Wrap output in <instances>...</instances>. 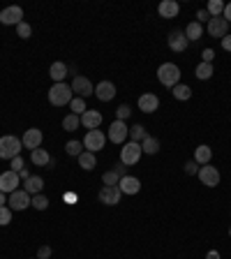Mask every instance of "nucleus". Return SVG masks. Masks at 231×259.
Segmentation results:
<instances>
[{"label": "nucleus", "instance_id": "nucleus-1", "mask_svg": "<svg viewBox=\"0 0 231 259\" xmlns=\"http://www.w3.org/2000/svg\"><path fill=\"white\" fill-rule=\"evenodd\" d=\"M72 100H74L72 86H67L65 81H62V83H54V86L49 88V102H51L54 107H65V104H70Z\"/></svg>", "mask_w": 231, "mask_h": 259}, {"label": "nucleus", "instance_id": "nucleus-2", "mask_svg": "<svg viewBox=\"0 0 231 259\" xmlns=\"http://www.w3.org/2000/svg\"><path fill=\"white\" fill-rule=\"evenodd\" d=\"M21 148H23V141L19 137H14V134L0 137V158L2 160H14L17 155H21Z\"/></svg>", "mask_w": 231, "mask_h": 259}, {"label": "nucleus", "instance_id": "nucleus-3", "mask_svg": "<svg viewBox=\"0 0 231 259\" xmlns=\"http://www.w3.org/2000/svg\"><path fill=\"white\" fill-rule=\"evenodd\" d=\"M157 79H160L162 86H167V88H173L180 83V67L173 63H164L157 67Z\"/></svg>", "mask_w": 231, "mask_h": 259}, {"label": "nucleus", "instance_id": "nucleus-4", "mask_svg": "<svg viewBox=\"0 0 231 259\" xmlns=\"http://www.w3.org/2000/svg\"><path fill=\"white\" fill-rule=\"evenodd\" d=\"M141 143H136V141H130V143H125L123 148H120V162H123L125 167H132V164H136V162L141 160Z\"/></svg>", "mask_w": 231, "mask_h": 259}, {"label": "nucleus", "instance_id": "nucleus-5", "mask_svg": "<svg viewBox=\"0 0 231 259\" xmlns=\"http://www.w3.org/2000/svg\"><path fill=\"white\" fill-rule=\"evenodd\" d=\"M104 143H107V134L102 132V130H88L86 137H83V148L90 153H97L104 148Z\"/></svg>", "mask_w": 231, "mask_h": 259}, {"label": "nucleus", "instance_id": "nucleus-6", "mask_svg": "<svg viewBox=\"0 0 231 259\" xmlns=\"http://www.w3.org/2000/svg\"><path fill=\"white\" fill-rule=\"evenodd\" d=\"M72 93L77 95V98H88V95H95V88H93V83H90V79H86V77H81V74H77L74 79H72Z\"/></svg>", "mask_w": 231, "mask_h": 259}, {"label": "nucleus", "instance_id": "nucleus-7", "mask_svg": "<svg viewBox=\"0 0 231 259\" xmlns=\"http://www.w3.org/2000/svg\"><path fill=\"white\" fill-rule=\"evenodd\" d=\"M30 201H33V197L28 195L26 190H14L7 197V206L12 211H26L28 206H30Z\"/></svg>", "mask_w": 231, "mask_h": 259}, {"label": "nucleus", "instance_id": "nucleus-8", "mask_svg": "<svg viewBox=\"0 0 231 259\" xmlns=\"http://www.w3.org/2000/svg\"><path fill=\"white\" fill-rule=\"evenodd\" d=\"M107 137L114 143H125V139L130 137V127H127V123H125V120H118V118H116L114 123L109 125V134H107Z\"/></svg>", "mask_w": 231, "mask_h": 259}, {"label": "nucleus", "instance_id": "nucleus-9", "mask_svg": "<svg viewBox=\"0 0 231 259\" xmlns=\"http://www.w3.org/2000/svg\"><path fill=\"white\" fill-rule=\"evenodd\" d=\"M21 21H23V9L19 5H9L0 12V23H5V26H19Z\"/></svg>", "mask_w": 231, "mask_h": 259}, {"label": "nucleus", "instance_id": "nucleus-10", "mask_svg": "<svg viewBox=\"0 0 231 259\" xmlns=\"http://www.w3.org/2000/svg\"><path fill=\"white\" fill-rule=\"evenodd\" d=\"M196 176L201 180V185H208V188H217L220 185V171L215 169V167H211V164H204Z\"/></svg>", "mask_w": 231, "mask_h": 259}, {"label": "nucleus", "instance_id": "nucleus-11", "mask_svg": "<svg viewBox=\"0 0 231 259\" xmlns=\"http://www.w3.org/2000/svg\"><path fill=\"white\" fill-rule=\"evenodd\" d=\"M99 201L104 206H116L120 204V197H123V192H120V188L118 185H104V188L99 190Z\"/></svg>", "mask_w": 231, "mask_h": 259}, {"label": "nucleus", "instance_id": "nucleus-12", "mask_svg": "<svg viewBox=\"0 0 231 259\" xmlns=\"http://www.w3.org/2000/svg\"><path fill=\"white\" fill-rule=\"evenodd\" d=\"M42 139H44V134L39 127H30L23 132V148H30V151H35V148H42Z\"/></svg>", "mask_w": 231, "mask_h": 259}, {"label": "nucleus", "instance_id": "nucleus-13", "mask_svg": "<svg viewBox=\"0 0 231 259\" xmlns=\"http://www.w3.org/2000/svg\"><path fill=\"white\" fill-rule=\"evenodd\" d=\"M14 190H19V174L9 169L5 174H0V192H5V195H12Z\"/></svg>", "mask_w": 231, "mask_h": 259}, {"label": "nucleus", "instance_id": "nucleus-14", "mask_svg": "<svg viewBox=\"0 0 231 259\" xmlns=\"http://www.w3.org/2000/svg\"><path fill=\"white\" fill-rule=\"evenodd\" d=\"M227 21H224L222 17H213L208 19V35L211 37H217V40H222V37H227Z\"/></svg>", "mask_w": 231, "mask_h": 259}, {"label": "nucleus", "instance_id": "nucleus-15", "mask_svg": "<svg viewBox=\"0 0 231 259\" xmlns=\"http://www.w3.org/2000/svg\"><path fill=\"white\" fill-rule=\"evenodd\" d=\"M157 107H160V98L155 93H143L139 98V111L143 114H153V111H157Z\"/></svg>", "mask_w": 231, "mask_h": 259}, {"label": "nucleus", "instance_id": "nucleus-16", "mask_svg": "<svg viewBox=\"0 0 231 259\" xmlns=\"http://www.w3.org/2000/svg\"><path fill=\"white\" fill-rule=\"evenodd\" d=\"M95 95H97V100H102V102H111V100L116 98V86L111 81H99L97 88H95Z\"/></svg>", "mask_w": 231, "mask_h": 259}, {"label": "nucleus", "instance_id": "nucleus-17", "mask_svg": "<svg viewBox=\"0 0 231 259\" xmlns=\"http://www.w3.org/2000/svg\"><path fill=\"white\" fill-rule=\"evenodd\" d=\"M81 125L86 127V130H99V125H102V114L88 109L86 114H81Z\"/></svg>", "mask_w": 231, "mask_h": 259}, {"label": "nucleus", "instance_id": "nucleus-18", "mask_svg": "<svg viewBox=\"0 0 231 259\" xmlns=\"http://www.w3.org/2000/svg\"><path fill=\"white\" fill-rule=\"evenodd\" d=\"M169 49L171 51H185L187 49V37H185V30H173L169 35Z\"/></svg>", "mask_w": 231, "mask_h": 259}, {"label": "nucleus", "instance_id": "nucleus-19", "mask_svg": "<svg viewBox=\"0 0 231 259\" xmlns=\"http://www.w3.org/2000/svg\"><path fill=\"white\" fill-rule=\"evenodd\" d=\"M157 12H160L162 19H176L178 12H180V5H178L176 0H162Z\"/></svg>", "mask_w": 231, "mask_h": 259}, {"label": "nucleus", "instance_id": "nucleus-20", "mask_svg": "<svg viewBox=\"0 0 231 259\" xmlns=\"http://www.w3.org/2000/svg\"><path fill=\"white\" fill-rule=\"evenodd\" d=\"M118 188H120L123 195H136V192L141 190V180L134 179V176H125V179H120Z\"/></svg>", "mask_w": 231, "mask_h": 259}, {"label": "nucleus", "instance_id": "nucleus-21", "mask_svg": "<svg viewBox=\"0 0 231 259\" xmlns=\"http://www.w3.org/2000/svg\"><path fill=\"white\" fill-rule=\"evenodd\" d=\"M42 188H44V180H42V176H30L28 180H23V190H26L28 195H39L42 192Z\"/></svg>", "mask_w": 231, "mask_h": 259}, {"label": "nucleus", "instance_id": "nucleus-22", "mask_svg": "<svg viewBox=\"0 0 231 259\" xmlns=\"http://www.w3.org/2000/svg\"><path fill=\"white\" fill-rule=\"evenodd\" d=\"M211 158H213V151H211V146H196L194 148V162L196 164H211Z\"/></svg>", "mask_w": 231, "mask_h": 259}, {"label": "nucleus", "instance_id": "nucleus-23", "mask_svg": "<svg viewBox=\"0 0 231 259\" xmlns=\"http://www.w3.org/2000/svg\"><path fill=\"white\" fill-rule=\"evenodd\" d=\"M30 160H33V164H37V167H49L51 155H49L44 148H35V151H30Z\"/></svg>", "mask_w": 231, "mask_h": 259}, {"label": "nucleus", "instance_id": "nucleus-24", "mask_svg": "<svg viewBox=\"0 0 231 259\" xmlns=\"http://www.w3.org/2000/svg\"><path fill=\"white\" fill-rule=\"evenodd\" d=\"M49 74H51V79H54L56 83H62V79L67 77V65L60 63V60H56V63H51V70H49Z\"/></svg>", "mask_w": 231, "mask_h": 259}, {"label": "nucleus", "instance_id": "nucleus-25", "mask_svg": "<svg viewBox=\"0 0 231 259\" xmlns=\"http://www.w3.org/2000/svg\"><path fill=\"white\" fill-rule=\"evenodd\" d=\"M201 35H204V26H201V23H196V21H192V23L185 28L187 42H196V40H201Z\"/></svg>", "mask_w": 231, "mask_h": 259}, {"label": "nucleus", "instance_id": "nucleus-26", "mask_svg": "<svg viewBox=\"0 0 231 259\" xmlns=\"http://www.w3.org/2000/svg\"><path fill=\"white\" fill-rule=\"evenodd\" d=\"M141 151L148 153V155H155V153H160V139H155V137H146L141 141Z\"/></svg>", "mask_w": 231, "mask_h": 259}, {"label": "nucleus", "instance_id": "nucleus-27", "mask_svg": "<svg viewBox=\"0 0 231 259\" xmlns=\"http://www.w3.org/2000/svg\"><path fill=\"white\" fill-rule=\"evenodd\" d=\"M79 167H81V169H86V171L95 169V153H90V151L81 153V155H79Z\"/></svg>", "mask_w": 231, "mask_h": 259}, {"label": "nucleus", "instance_id": "nucleus-28", "mask_svg": "<svg viewBox=\"0 0 231 259\" xmlns=\"http://www.w3.org/2000/svg\"><path fill=\"white\" fill-rule=\"evenodd\" d=\"M81 125V116H77V114H70V116L62 118V130L65 132H74V130H79Z\"/></svg>", "mask_w": 231, "mask_h": 259}, {"label": "nucleus", "instance_id": "nucleus-29", "mask_svg": "<svg viewBox=\"0 0 231 259\" xmlns=\"http://www.w3.org/2000/svg\"><path fill=\"white\" fill-rule=\"evenodd\" d=\"M171 93H173V98L180 100V102H185V100L192 98V90H190V86H183V83L173 86V88H171Z\"/></svg>", "mask_w": 231, "mask_h": 259}, {"label": "nucleus", "instance_id": "nucleus-30", "mask_svg": "<svg viewBox=\"0 0 231 259\" xmlns=\"http://www.w3.org/2000/svg\"><path fill=\"white\" fill-rule=\"evenodd\" d=\"M196 77H199V79L201 81H206V79H211V77H213L215 72H213V65L211 63H199L196 65Z\"/></svg>", "mask_w": 231, "mask_h": 259}, {"label": "nucleus", "instance_id": "nucleus-31", "mask_svg": "<svg viewBox=\"0 0 231 259\" xmlns=\"http://www.w3.org/2000/svg\"><path fill=\"white\" fill-rule=\"evenodd\" d=\"M130 137H132V141L141 143L143 139L148 137V132H146V127H143V125H139V123H136L134 127H130Z\"/></svg>", "mask_w": 231, "mask_h": 259}, {"label": "nucleus", "instance_id": "nucleus-32", "mask_svg": "<svg viewBox=\"0 0 231 259\" xmlns=\"http://www.w3.org/2000/svg\"><path fill=\"white\" fill-rule=\"evenodd\" d=\"M208 14H211V19L213 17H222V12H224V2L222 0H211L208 2V9H206Z\"/></svg>", "mask_w": 231, "mask_h": 259}, {"label": "nucleus", "instance_id": "nucleus-33", "mask_svg": "<svg viewBox=\"0 0 231 259\" xmlns=\"http://www.w3.org/2000/svg\"><path fill=\"white\" fill-rule=\"evenodd\" d=\"M30 206H33V208H37V211H46V208H49V199H46L42 192H39V195H33Z\"/></svg>", "mask_w": 231, "mask_h": 259}, {"label": "nucleus", "instance_id": "nucleus-34", "mask_svg": "<svg viewBox=\"0 0 231 259\" xmlns=\"http://www.w3.org/2000/svg\"><path fill=\"white\" fill-rule=\"evenodd\" d=\"M65 151H67V155L79 158L81 153H83V141H67L65 143Z\"/></svg>", "mask_w": 231, "mask_h": 259}, {"label": "nucleus", "instance_id": "nucleus-35", "mask_svg": "<svg viewBox=\"0 0 231 259\" xmlns=\"http://www.w3.org/2000/svg\"><path fill=\"white\" fill-rule=\"evenodd\" d=\"M70 109L74 111V114H77V116L88 111V107H86V100H83V98H74V100H72V102H70Z\"/></svg>", "mask_w": 231, "mask_h": 259}, {"label": "nucleus", "instance_id": "nucleus-36", "mask_svg": "<svg viewBox=\"0 0 231 259\" xmlns=\"http://www.w3.org/2000/svg\"><path fill=\"white\" fill-rule=\"evenodd\" d=\"M12 222V208L9 206H0V227H7Z\"/></svg>", "mask_w": 231, "mask_h": 259}, {"label": "nucleus", "instance_id": "nucleus-37", "mask_svg": "<svg viewBox=\"0 0 231 259\" xmlns=\"http://www.w3.org/2000/svg\"><path fill=\"white\" fill-rule=\"evenodd\" d=\"M102 180H104V185H118V183H120V176L111 169V171H107V174L102 176Z\"/></svg>", "mask_w": 231, "mask_h": 259}, {"label": "nucleus", "instance_id": "nucleus-38", "mask_svg": "<svg viewBox=\"0 0 231 259\" xmlns=\"http://www.w3.org/2000/svg\"><path fill=\"white\" fill-rule=\"evenodd\" d=\"M17 33H19V37H23V40H28V37L33 35V28L28 26L26 21H21V23L17 26Z\"/></svg>", "mask_w": 231, "mask_h": 259}, {"label": "nucleus", "instance_id": "nucleus-39", "mask_svg": "<svg viewBox=\"0 0 231 259\" xmlns=\"http://www.w3.org/2000/svg\"><path fill=\"white\" fill-rule=\"evenodd\" d=\"M116 114H118V120H125V118H130V114H132V109L127 107V104H120Z\"/></svg>", "mask_w": 231, "mask_h": 259}, {"label": "nucleus", "instance_id": "nucleus-40", "mask_svg": "<svg viewBox=\"0 0 231 259\" xmlns=\"http://www.w3.org/2000/svg\"><path fill=\"white\" fill-rule=\"evenodd\" d=\"M9 162H12V171H14V174H19V171L23 169V158H21V155H17L14 160H9Z\"/></svg>", "mask_w": 231, "mask_h": 259}, {"label": "nucleus", "instance_id": "nucleus-41", "mask_svg": "<svg viewBox=\"0 0 231 259\" xmlns=\"http://www.w3.org/2000/svg\"><path fill=\"white\" fill-rule=\"evenodd\" d=\"M199 169H201V167H199L196 162H187V164H185V174H190V176L199 174Z\"/></svg>", "mask_w": 231, "mask_h": 259}, {"label": "nucleus", "instance_id": "nucleus-42", "mask_svg": "<svg viewBox=\"0 0 231 259\" xmlns=\"http://www.w3.org/2000/svg\"><path fill=\"white\" fill-rule=\"evenodd\" d=\"M51 257V248L49 245H42L39 250H37V259H49Z\"/></svg>", "mask_w": 231, "mask_h": 259}, {"label": "nucleus", "instance_id": "nucleus-43", "mask_svg": "<svg viewBox=\"0 0 231 259\" xmlns=\"http://www.w3.org/2000/svg\"><path fill=\"white\" fill-rule=\"evenodd\" d=\"M201 58H204V63H213L215 51L213 49H204V51H201Z\"/></svg>", "mask_w": 231, "mask_h": 259}, {"label": "nucleus", "instance_id": "nucleus-44", "mask_svg": "<svg viewBox=\"0 0 231 259\" xmlns=\"http://www.w3.org/2000/svg\"><path fill=\"white\" fill-rule=\"evenodd\" d=\"M114 171L118 174V176H120V179H125V176H127V167H125L123 162H118V164L114 167Z\"/></svg>", "mask_w": 231, "mask_h": 259}, {"label": "nucleus", "instance_id": "nucleus-45", "mask_svg": "<svg viewBox=\"0 0 231 259\" xmlns=\"http://www.w3.org/2000/svg\"><path fill=\"white\" fill-rule=\"evenodd\" d=\"M208 19H211V14H208L206 9H199V12H196V23H201V21H208Z\"/></svg>", "mask_w": 231, "mask_h": 259}, {"label": "nucleus", "instance_id": "nucleus-46", "mask_svg": "<svg viewBox=\"0 0 231 259\" xmlns=\"http://www.w3.org/2000/svg\"><path fill=\"white\" fill-rule=\"evenodd\" d=\"M222 19H224V21H227V23H231V2H227V5H224Z\"/></svg>", "mask_w": 231, "mask_h": 259}, {"label": "nucleus", "instance_id": "nucleus-47", "mask_svg": "<svg viewBox=\"0 0 231 259\" xmlns=\"http://www.w3.org/2000/svg\"><path fill=\"white\" fill-rule=\"evenodd\" d=\"M220 42H222V49H224V51H231V35L222 37V40H220Z\"/></svg>", "mask_w": 231, "mask_h": 259}, {"label": "nucleus", "instance_id": "nucleus-48", "mask_svg": "<svg viewBox=\"0 0 231 259\" xmlns=\"http://www.w3.org/2000/svg\"><path fill=\"white\" fill-rule=\"evenodd\" d=\"M19 179H23V180H28V179H30V171H28V169H26V167H23V169L19 171Z\"/></svg>", "mask_w": 231, "mask_h": 259}, {"label": "nucleus", "instance_id": "nucleus-49", "mask_svg": "<svg viewBox=\"0 0 231 259\" xmlns=\"http://www.w3.org/2000/svg\"><path fill=\"white\" fill-rule=\"evenodd\" d=\"M206 259H220V252H217V250H211L208 255H206Z\"/></svg>", "mask_w": 231, "mask_h": 259}, {"label": "nucleus", "instance_id": "nucleus-50", "mask_svg": "<svg viewBox=\"0 0 231 259\" xmlns=\"http://www.w3.org/2000/svg\"><path fill=\"white\" fill-rule=\"evenodd\" d=\"M7 204V197H5V192H0V206Z\"/></svg>", "mask_w": 231, "mask_h": 259}, {"label": "nucleus", "instance_id": "nucleus-51", "mask_svg": "<svg viewBox=\"0 0 231 259\" xmlns=\"http://www.w3.org/2000/svg\"><path fill=\"white\" fill-rule=\"evenodd\" d=\"M229 236H231V227H229Z\"/></svg>", "mask_w": 231, "mask_h": 259}]
</instances>
